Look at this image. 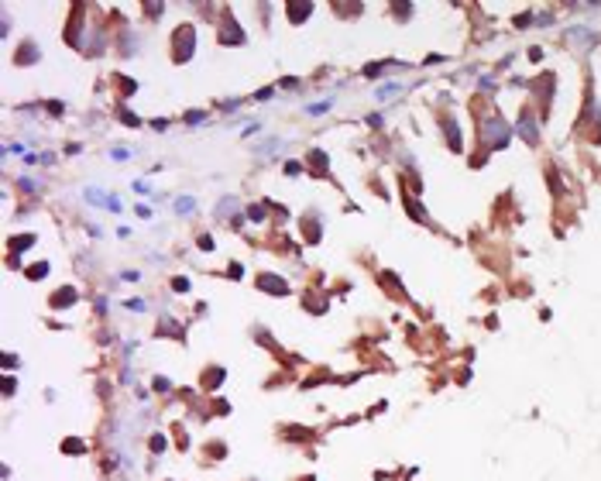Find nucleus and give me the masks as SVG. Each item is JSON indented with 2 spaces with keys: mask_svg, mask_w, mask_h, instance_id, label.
<instances>
[{
  "mask_svg": "<svg viewBox=\"0 0 601 481\" xmlns=\"http://www.w3.org/2000/svg\"><path fill=\"white\" fill-rule=\"evenodd\" d=\"M488 138H495V148H501L509 141V131L501 128V121H488Z\"/></svg>",
  "mask_w": 601,
  "mask_h": 481,
  "instance_id": "1",
  "label": "nucleus"
}]
</instances>
